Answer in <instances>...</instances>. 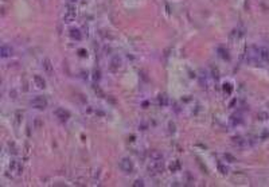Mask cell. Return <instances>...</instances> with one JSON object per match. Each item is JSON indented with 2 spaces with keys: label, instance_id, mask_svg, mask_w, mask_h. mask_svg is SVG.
Wrapping results in <instances>:
<instances>
[{
  "label": "cell",
  "instance_id": "cell-5",
  "mask_svg": "<svg viewBox=\"0 0 269 187\" xmlns=\"http://www.w3.org/2000/svg\"><path fill=\"white\" fill-rule=\"evenodd\" d=\"M9 170L12 172H15L16 175H20V172H22V166L19 164V162H16V160H12V163L9 164Z\"/></svg>",
  "mask_w": 269,
  "mask_h": 187
},
{
  "label": "cell",
  "instance_id": "cell-1",
  "mask_svg": "<svg viewBox=\"0 0 269 187\" xmlns=\"http://www.w3.org/2000/svg\"><path fill=\"white\" fill-rule=\"evenodd\" d=\"M76 7L73 6H67L66 8H65V14H63V20L66 22V23H71V22L76 19Z\"/></svg>",
  "mask_w": 269,
  "mask_h": 187
},
{
  "label": "cell",
  "instance_id": "cell-3",
  "mask_svg": "<svg viewBox=\"0 0 269 187\" xmlns=\"http://www.w3.org/2000/svg\"><path fill=\"white\" fill-rule=\"evenodd\" d=\"M120 168H121L124 172L129 174V172L133 171V163H132L131 159L124 158V159H121V162H120Z\"/></svg>",
  "mask_w": 269,
  "mask_h": 187
},
{
  "label": "cell",
  "instance_id": "cell-7",
  "mask_svg": "<svg viewBox=\"0 0 269 187\" xmlns=\"http://www.w3.org/2000/svg\"><path fill=\"white\" fill-rule=\"evenodd\" d=\"M150 159H151V162H162V160H163V155L159 152V151H151Z\"/></svg>",
  "mask_w": 269,
  "mask_h": 187
},
{
  "label": "cell",
  "instance_id": "cell-9",
  "mask_svg": "<svg viewBox=\"0 0 269 187\" xmlns=\"http://www.w3.org/2000/svg\"><path fill=\"white\" fill-rule=\"evenodd\" d=\"M0 53H1V57H3V58H7V57H9L11 54H12V49H11L9 46H7V45H3L1 49H0Z\"/></svg>",
  "mask_w": 269,
  "mask_h": 187
},
{
  "label": "cell",
  "instance_id": "cell-8",
  "mask_svg": "<svg viewBox=\"0 0 269 187\" xmlns=\"http://www.w3.org/2000/svg\"><path fill=\"white\" fill-rule=\"evenodd\" d=\"M34 82H35V86H37L38 89H43V88L46 86V81L43 80L40 76H35V77H34Z\"/></svg>",
  "mask_w": 269,
  "mask_h": 187
},
{
  "label": "cell",
  "instance_id": "cell-15",
  "mask_svg": "<svg viewBox=\"0 0 269 187\" xmlns=\"http://www.w3.org/2000/svg\"><path fill=\"white\" fill-rule=\"evenodd\" d=\"M133 186H134V187L144 186V183H143V181H139V179H137V181H134V182H133Z\"/></svg>",
  "mask_w": 269,
  "mask_h": 187
},
{
  "label": "cell",
  "instance_id": "cell-14",
  "mask_svg": "<svg viewBox=\"0 0 269 187\" xmlns=\"http://www.w3.org/2000/svg\"><path fill=\"white\" fill-rule=\"evenodd\" d=\"M181 168V164H179V162H175L174 164H171V171H176V170Z\"/></svg>",
  "mask_w": 269,
  "mask_h": 187
},
{
  "label": "cell",
  "instance_id": "cell-12",
  "mask_svg": "<svg viewBox=\"0 0 269 187\" xmlns=\"http://www.w3.org/2000/svg\"><path fill=\"white\" fill-rule=\"evenodd\" d=\"M110 65H112L110 68L113 69V70H117V69L120 68V65H121V61H120V59L116 57V58H113V61L110 62Z\"/></svg>",
  "mask_w": 269,
  "mask_h": 187
},
{
  "label": "cell",
  "instance_id": "cell-11",
  "mask_svg": "<svg viewBox=\"0 0 269 187\" xmlns=\"http://www.w3.org/2000/svg\"><path fill=\"white\" fill-rule=\"evenodd\" d=\"M70 37L73 38V39L80 40L81 38H82V35H81L80 30H77V28H71V30H70Z\"/></svg>",
  "mask_w": 269,
  "mask_h": 187
},
{
  "label": "cell",
  "instance_id": "cell-17",
  "mask_svg": "<svg viewBox=\"0 0 269 187\" xmlns=\"http://www.w3.org/2000/svg\"><path fill=\"white\" fill-rule=\"evenodd\" d=\"M67 1H69V3H74V1H76V0H67Z\"/></svg>",
  "mask_w": 269,
  "mask_h": 187
},
{
  "label": "cell",
  "instance_id": "cell-16",
  "mask_svg": "<svg viewBox=\"0 0 269 187\" xmlns=\"http://www.w3.org/2000/svg\"><path fill=\"white\" fill-rule=\"evenodd\" d=\"M78 53H80V55H81V57H85V55H86V54H85V53H86L85 50H80Z\"/></svg>",
  "mask_w": 269,
  "mask_h": 187
},
{
  "label": "cell",
  "instance_id": "cell-13",
  "mask_svg": "<svg viewBox=\"0 0 269 187\" xmlns=\"http://www.w3.org/2000/svg\"><path fill=\"white\" fill-rule=\"evenodd\" d=\"M234 144L241 145V147H242V145H245V144H246V141H245L242 137H234Z\"/></svg>",
  "mask_w": 269,
  "mask_h": 187
},
{
  "label": "cell",
  "instance_id": "cell-10",
  "mask_svg": "<svg viewBox=\"0 0 269 187\" xmlns=\"http://www.w3.org/2000/svg\"><path fill=\"white\" fill-rule=\"evenodd\" d=\"M258 55H260V59L269 62V50L268 49H263V47L258 49Z\"/></svg>",
  "mask_w": 269,
  "mask_h": 187
},
{
  "label": "cell",
  "instance_id": "cell-6",
  "mask_svg": "<svg viewBox=\"0 0 269 187\" xmlns=\"http://www.w3.org/2000/svg\"><path fill=\"white\" fill-rule=\"evenodd\" d=\"M55 114H57V117H58V119H61L62 121H66V120L70 117V113H69L67 111H65V109H57Z\"/></svg>",
  "mask_w": 269,
  "mask_h": 187
},
{
  "label": "cell",
  "instance_id": "cell-4",
  "mask_svg": "<svg viewBox=\"0 0 269 187\" xmlns=\"http://www.w3.org/2000/svg\"><path fill=\"white\" fill-rule=\"evenodd\" d=\"M42 65H43V69H45V71H46L47 74H53V71H54V69H53L51 61H50L49 58H45V59H43Z\"/></svg>",
  "mask_w": 269,
  "mask_h": 187
},
{
  "label": "cell",
  "instance_id": "cell-2",
  "mask_svg": "<svg viewBox=\"0 0 269 187\" xmlns=\"http://www.w3.org/2000/svg\"><path fill=\"white\" fill-rule=\"evenodd\" d=\"M31 105H32V108H35V109H45V108L47 106V100L45 97H42V96H37V97L31 101Z\"/></svg>",
  "mask_w": 269,
  "mask_h": 187
}]
</instances>
